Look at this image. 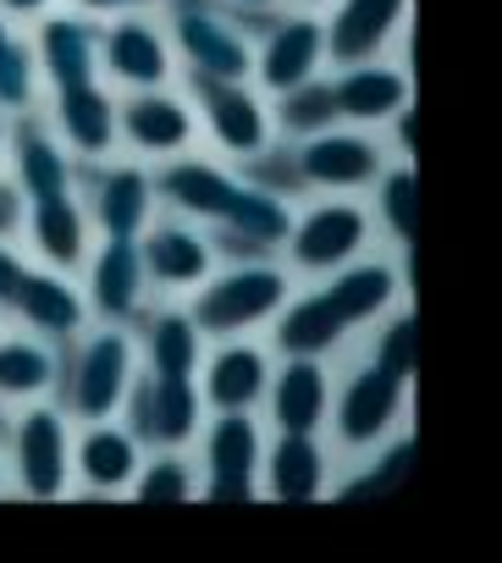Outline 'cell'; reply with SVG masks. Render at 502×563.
Listing matches in <instances>:
<instances>
[{"mask_svg": "<svg viewBox=\"0 0 502 563\" xmlns=\"http://www.w3.org/2000/svg\"><path fill=\"white\" fill-rule=\"evenodd\" d=\"M160 188L177 210L204 216V221L237 232L243 243H260V249H277L293 227V210L271 188H255L248 177H232L215 161H171L160 172Z\"/></svg>", "mask_w": 502, "mask_h": 563, "instance_id": "1", "label": "cell"}, {"mask_svg": "<svg viewBox=\"0 0 502 563\" xmlns=\"http://www.w3.org/2000/svg\"><path fill=\"white\" fill-rule=\"evenodd\" d=\"M166 34H171V51L188 67V78H226V84L255 78V34H248V18L221 7V0H171Z\"/></svg>", "mask_w": 502, "mask_h": 563, "instance_id": "2", "label": "cell"}, {"mask_svg": "<svg viewBox=\"0 0 502 563\" xmlns=\"http://www.w3.org/2000/svg\"><path fill=\"white\" fill-rule=\"evenodd\" d=\"M193 294H199L188 310L193 327L210 338H237V332H255V327L277 321V310L293 299V282L271 260H243V265L210 271Z\"/></svg>", "mask_w": 502, "mask_h": 563, "instance_id": "3", "label": "cell"}, {"mask_svg": "<svg viewBox=\"0 0 502 563\" xmlns=\"http://www.w3.org/2000/svg\"><path fill=\"white\" fill-rule=\"evenodd\" d=\"M72 360H62V393H67V409L89 426V420H111L122 404H127V387L138 376V349L133 338L122 332V321H105L94 332H78L72 338Z\"/></svg>", "mask_w": 502, "mask_h": 563, "instance_id": "4", "label": "cell"}, {"mask_svg": "<svg viewBox=\"0 0 502 563\" xmlns=\"http://www.w3.org/2000/svg\"><path fill=\"white\" fill-rule=\"evenodd\" d=\"M0 442H7V464H12V481H18L23 497L51 503V497L67 492V481H72V426L56 404H45V398L23 404V415L7 420V437Z\"/></svg>", "mask_w": 502, "mask_h": 563, "instance_id": "5", "label": "cell"}, {"mask_svg": "<svg viewBox=\"0 0 502 563\" xmlns=\"http://www.w3.org/2000/svg\"><path fill=\"white\" fill-rule=\"evenodd\" d=\"M260 40H255V78L266 84V95H293L304 84L321 78L326 67V23L321 12H266L260 18Z\"/></svg>", "mask_w": 502, "mask_h": 563, "instance_id": "6", "label": "cell"}, {"mask_svg": "<svg viewBox=\"0 0 502 563\" xmlns=\"http://www.w3.org/2000/svg\"><path fill=\"white\" fill-rule=\"evenodd\" d=\"M100 73L116 89H160L177 73L171 34L149 12H122L100 23Z\"/></svg>", "mask_w": 502, "mask_h": 563, "instance_id": "7", "label": "cell"}, {"mask_svg": "<svg viewBox=\"0 0 502 563\" xmlns=\"http://www.w3.org/2000/svg\"><path fill=\"white\" fill-rule=\"evenodd\" d=\"M193 95H199V117L210 128V139L232 155V161H255L271 150V111L266 100L243 84H226V78H193Z\"/></svg>", "mask_w": 502, "mask_h": 563, "instance_id": "8", "label": "cell"}, {"mask_svg": "<svg viewBox=\"0 0 502 563\" xmlns=\"http://www.w3.org/2000/svg\"><path fill=\"white\" fill-rule=\"evenodd\" d=\"M34 62L40 78L51 89H72V84H94L100 78V18L78 12V7H56L34 23Z\"/></svg>", "mask_w": 502, "mask_h": 563, "instance_id": "9", "label": "cell"}, {"mask_svg": "<svg viewBox=\"0 0 502 563\" xmlns=\"http://www.w3.org/2000/svg\"><path fill=\"white\" fill-rule=\"evenodd\" d=\"M127 420H133V437L138 442H155V448H182L193 431H199V415H204V398L193 387V376H133L127 387Z\"/></svg>", "mask_w": 502, "mask_h": 563, "instance_id": "10", "label": "cell"}, {"mask_svg": "<svg viewBox=\"0 0 502 563\" xmlns=\"http://www.w3.org/2000/svg\"><path fill=\"white\" fill-rule=\"evenodd\" d=\"M403 404H409V382H403V376L381 371L376 360L359 365V371L343 382V393L332 398L343 448H376V442L403 420Z\"/></svg>", "mask_w": 502, "mask_h": 563, "instance_id": "11", "label": "cell"}, {"mask_svg": "<svg viewBox=\"0 0 502 563\" xmlns=\"http://www.w3.org/2000/svg\"><path fill=\"white\" fill-rule=\"evenodd\" d=\"M282 243H288L293 265H304V271H337V265H348V260L365 254V243H370V216H365L359 205H348V199H326V205L304 210V216L288 227Z\"/></svg>", "mask_w": 502, "mask_h": 563, "instance_id": "12", "label": "cell"}, {"mask_svg": "<svg viewBox=\"0 0 502 563\" xmlns=\"http://www.w3.org/2000/svg\"><path fill=\"white\" fill-rule=\"evenodd\" d=\"M414 0H332L326 18V62L354 67V62H381L392 40L409 29Z\"/></svg>", "mask_w": 502, "mask_h": 563, "instance_id": "13", "label": "cell"}, {"mask_svg": "<svg viewBox=\"0 0 502 563\" xmlns=\"http://www.w3.org/2000/svg\"><path fill=\"white\" fill-rule=\"evenodd\" d=\"M7 166L18 177V188L34 199H56V194H72L78 188V155L56 139V128L29 111V117H12V144H7Z\"/></svg>", "mask_w": 502, "mask_h": 563, "instance_id": "14", "label": "cell"}, {"mask_svg": "<svg viewBox=\"0 0 502 563\" xmlns=\"http://www.w3.org/2000/svg\"><path fill=\"white\" fill-rule=\"evenodd\" d=\"M204 470L215 503L260 497V426L248 420V409L215 415V426L204 431Z\"/></svg>", "mask_w": 502, "mask_h": 563, "instance_id": "15", "label": "cell"}, {"mask_svg": "<svg viewBox=\"0 0 502 563\" xmlns=\"http://www.w3.org/2000/svg\"><path fill=\"white\" fill-rule=\"evenodd\" d=\"M299 177L315 183V188H332V194H348V188H365L381 177V144L354 133V128H315L299 139Z\"/></svg>", "mask_w": 502, "mask_h": 563, "instance_id": "16", "label": "cell"}, {"mask_svg": "<svg viewBox=\"0 0 502 563\" xmlns=\"http://www.w3.org/2000/svg\"><path fill=\"white\" fill-rule=\"evenodd\" d=\"M7 316H18L23 332H34V338L72 343V338L83 332V321H89V299L78 294V282H72L67 271H56V265H51V271L29 265V276L18 282Z\"/></svg>", "mask_w": 502, "mask_h": 563, "instance_id": "17", "label": "cell"}, {"mask_svg": "<svg viewBox=\"0 0 502 563\" xmlns=\"http://www.w3.org/2000/svg\"><path fill=\"white\" fill-rule=\"evenodd\" d=\"M56 139L78 155V161H105L122 133H116V95H105V84H72V89H51V117Z\"/></svg>", "mask_w": 502, "mask_h": 563, "instance_id": "18", "label": "cell"}, {"mask_svg": "<svg viewBox=\"0 0 502 563\" xmlns=\"http://www.w3.org/2000/svg\"><path fill=\"white\" fill-rule=\"evenodd\" d=\"M138 254H144V276L160 282L166 294H193L199 282L215 271L210 238L193 232L188 221H149L138 232Z\"/></svg>", "mask_w": 502, "mask_h": 563, "instance_id": "19", "label": "cell"}, {"mask_svg": "<svg viewBox=\"0 0 502 563\" xmlns=\"http://www.w3.org/2000/svg\"><path fill=\"white\" fill-rule=\"evenodd\" d=\"M116 133L138 155H177L193 139V111L166 84L160 89H127V100H116Z\"/></svg>", "mask_w": 502, "mask_h": 563, "instance_id": "20", "label": "cell"}, {"mask_svg": "<svg viewBox=\"0 0 502 563\" xmlns=\"http://www.w3.org/2000/svg\"><path fill=\"white\" fill-rule=\"evenodd\" d=\"M89 282H83V299L94 305L100 321H127L138 305H144V288H149V276H144V254H138V238H105L89 260H83Z\"/></svg>", "mask_w": 502, "mask_h": 563, "instance_id": "21", "label": "cell"}, {"mask_svg": "<svg viewBox=\"0 0 502 563\" xmlns=\"http://www.w3.org/2000/svg\"><path fill=\"white\" fill-rule=\"evenodd\" d=\"M409 95H414V84H409V73L403 67H392V62H354V67H343L337 73V84H332V106H337V117H348V122H392L403 106H409Z\"/></svg>", "mask_w": 502, "mask_h": 563, "instance_id": "22", "label": "cell"}, {"mask_svg": "<svg viewBox=\"0 0 502 563\" xmlns=\"http://www.w3.org/2000/svg\"><path fill=\"white\" fill-rule=\"evenodd\" d=\"M34 254L56 271H83L89 260V205L72 194H56V199H34L29 205V221H23Z\"/></svg>", "mask_w": 502, "mask_h": 563, "instance_id": "23", "label": "cell"}, {"mask_svg": "<svg viewBox=\"0 0 502 563\" xmlns=\"http://www.w3.org/2000/svg\"><path fill=\"white\" fill-rule=\"evenodd\" d=\"M144 464V442L111 420H89V431L72 442V475L89 492H127Z\"/></svg>", "mask_w": 502, "mask_h": 563, "instance_id": "24", "label": "cell"}, {"mask_svg": "<svg viewBox=\"0 0 502 563\" xmlns=\"http://www.w3.org/2000/svg\"><path fill=\"white\" fill-rule=\"evenodd\" d=\"M271 387V420L277 431H321L332 415V382L326 365L315 354H288V365L277 371Z\"/></svg>", "mask_w": 502, "mask_h": 563, "instance_id": "25", "label": "cell"}, {"mask_svg": "<svg viewBox=\"0 0 502 563\" xmlns=\"http://www.w3.org/2000/svg\"><path fill=\"white\" fill-rule=\"evenodd\" d=\"M149 205H155V183L144 166H105L89 188V216L100 238H138L149 227Z\"/></svg>", "mask_w": 502, "mask_h": 563, "instance_id": "26", "label": "cell"}, {"mask_svg": "<svg viewBox=\"0 0 502 563\" xmlns=\"http://www.w3.org/2000/svg\"><path fill=\"white\" fill-rule=\"evenodd\" d=\"M321 294L343 316V327L359 332L381 310H392V299H398V265H387V260H348V265L332 271V282H326Z\"/></svg>", "mask_w": 502, "mask_h": 563, "instance_id": "27", "label": "cell"}, {"mask_svg": "<svg viewBox=\"0 0 502 563\" xmlns=\"http://www.w3.org/2000/svg\"><path fill=\"white\" fill-rule=\"evenodd\" d=\"M266 382H271V360H266L255 343H226L221 354H210L199 398H204L215 415H226V409H255V404L266 398Z\"/></svg>", "mask_w": 502, "mask_h": 563, "instance_id": "28", "label": "cell"}, {"mask_svg": "<svg viewBox=\"0 0 502 563\" xmlns=\"http://www.w3.org/2000/svg\"><path fill=\"white\" fill-rule=\"evenodd\" d=\"M62 387V354L51 338L12 332L0 338V404H34Z\"/></svg>", "mask_w": 502, "mask_h": 563, "instance_id": "29", "label": "cell"}, {"mask_svg": "<svg viewBox=\"0 0 502 563\" xmlns=\"http://www.w3.org/2000/svg\"><path fill=\"white\" fill-rule=\"evenodd\" d=\"M266 486L277 503L326 497V448L315 442V431H282V442L266 459Z\"/></svg>", "mask_w": 502, "mask_h": 563, "instance_id": "30", "label": "cell"}, {"mask_svg": "<svg viewBox=\"0 0 502 563\" xmlns=\"http://www.w3.org/2000/svg\"><path fill=\"white\" fill-rule=\"evenodd\" d=\"M40 62H34V40L23 34V23H12L0 12V111L7 117H29L40 111Z\"/></svg>", "mask_w": 502, "mask_h": 563, "instance_id": "31", "label": "cell"}, {"mask_svg": "<svg viewBox=\"0 0 502 563\" xmlns=\"http://www.w3.org/2000/svg\"><path fill=\"white\" fill-rule=\"evenodd\" d=\"M199 327H193V316H182V310H160L155 321H149V338H144V360H149V376H193L199 371Z\"/></svg>", "mask_w": 502, "mask_h": 563, "instance_id": "32", "label": "cell"}, {"mask_svg": "<svg viewBox=\"0 0 502 563\" xmlns=\"http://www.w3.org/2000/svg\"><path fill=\"white\" fill-rule=\"evenodd\" d=\"M414 464H420V442H414V437H398V442H387L359 475H348L337 497H343V503H387V497H398V492L409 486Z\"/></svg>", "mask_w": 502, "mask_h": 563, "instance_id": "33", "label": "cell"}, {"mask_svg": "<svg viewBox=\"0 0 502 563\" xmlns=\"http://www.w3.org/2000/svg\"><path fill=\"white\" fill-rule=\"evenodd\" d=\"M376 183H381V216H387L392 238L409 249L420 232V177H414V166H392Z\"/></svg>", "mask_w": 502, "mask_h": 563, "instance_id": "34", "label": "cell"}, {"mask_svg": "<svg viewBox=\"0 0 502 563\" xmlns=\"http://www.w3.org/2000/svg\"><path fill=\"white\" fill-rule=\"evenodd\" d=\"M370 360H376L381 371H392V376H403V382H414V371H420V316H414V310H403V316H392Z\"/></svg>", "mask_w": 502, "mask_h": 563, "instance_id": "35", "label": "cell"}, {"mask_svg": "<svg viewBox=\"0 0 502 563\" xmlns=\"http://www.w3.org/2000/svg\"><path fill=\"white\" fill-rule=\"evenodd\" d=\"M133 497H138V503H188V497H193V470H188L177 453H166V459H155V464H138Z\"/></svg>", "mask_w": 502, "mask_h": 563, "instance_id": "36", "label": "cell"}, {"mask_svg": "<svg viewBox=\"0 0 502 563\" xmlns=\"http://www.w3.org/2000/svg\"><path fill=\"white\" fill-rule=\"evenodd\" d=\"M282 100V128H293L299 139L304 133H315V128H326L332 117H337V106H332V84H304V89H293V95H277Z\"/></svg>", "mask_w": 502, "mask_h": 563, "instance_id": "37", "label": "cell"}, {"mask_svg": "<svg viewBox=\"0 0 502 563\" xmlns=\"http://www.w3.org/2000/svg\"><path fill=\"white\" fill-rule=\"evenodd\" d=\"M23 221H29V194L18 188V177L7 166H0V243H12L23 232Z\"/></svg>", "mask_w": 502, "mask_h": 563, "instance_id": "38", "label": "cell"}, {"mask_svg": "<svg viewBox=\"0 0 502 563\" xmlns=\"http://www.w3.org/2000/svg\"><path fill=\"white\" fill-rule=\"evenodd\" d=\"M67 7L89 12V18H122V12H155V7H171V0H67Z\"/></svg>", "mask_w": 502, "mask_h": 563, "instance_id": "39", "label": "cell"}, {"mask_svg": "<svg viewBox=\"0 0 502 563\" xmlns=\"http://www.w3.org/2000/svg\"><path fill=\"white\" fill-rule=\"evenodd\" d=\"M29 276V260L12 249V243H0V310L12 305V294H18V282Z\"/></svg>", "mask_w": 502, "mask_h": 563, "instance_id": "40", "label": "cell"}, {"mask_svg": "<svg viewBox=\"0 0 502 563\" xmlns=\"http://www.w3.org/2000/svg\"><path fill=\"white\" fill-rule=\"evenodd\" d=\"M62 0H0V12H7L12 23H40L45 12H56Z\"/></svg>", "mask_w": 502, "mask_h": 563, "instance_id": "41", "label": "cell"}, {"mask_svg": "<svg viewBox=\"0 0 502 563\" xmlns=\"http://www.w3.org/2000/svg\"><path fill=\"white\" fill-rule=\"evenodd\" d=\"M221 7H232V12H243V18H266V12L282 7V0H221Z\"/></svg>", "mask_w": 502, "mask_h": 563, "instance_id": "42", "label": "cell"}, {"mask_svg": "<svg viewBox=\"0 0 502 563\" xmlns=\"http://www.w3.org/2000/svg\"><path fill=\"white\" fill-rule=\"evenodd\" d=\"M7 144H12V117L0 111V166H7Z\"/></svg>", "mask_w": 502, "mask_h": 563, "instance_id": "43", "label": "cell"}, {"mask_svg": "<svg viewBox=\"0 0 502 563\" xmlns=\"http://www.w3.org/2000/svg\"><path fill=\"white\" fill-rule=\"evenodd\" d=\"M282 7H293V12H326L332 0H282Z\"/></svg>", "mask_w": 502, "mask_h": 563, "instance_id": "44", "label": "cell"}, {"mask_svg": "<svg viewBox=\"0 0 502 563\" xmlns=\"http://www.w3.org/2000/svg\"><path fill=\"white\" fill-rule=\"evenodd\" d=\"M7 420H12V415H7V404H0V437H7Z\"/></svg>", "mask_w": 502, "mask_h": 563, "instance_id": "45", "label": "cell"}, {"mask_svg": "<svg viewBox=\"0 0 502 563\" xmlns=\"http://www.w3.org/2000/svg\"><path fill=\"white\" fill-rule=\"evenodd\" d=\"M0 492H7V459H0Z\"/></svg>", "mask_w": 502, "mask_h": 563, "instance_id": "46", "label": "cell"}]
</instances>
